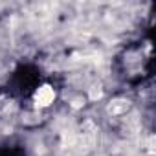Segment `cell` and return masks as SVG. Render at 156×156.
Here are the masks:
<instances>
[{"label":"cell","instance_id":"6da1fadb","mask_svg":"<svg viewBox=\"0 0 156 156\" xmlns=\"http://www.w3.org/2000/svg\"><path fill=\"white\" fill-rule=\"evenodd\" d=\"M53 99H55V92H53V88L48 87V85L41 87V88L35 92V103H37L39 107H48L50 103H53Z\"/></svg>","mask_w":156,"mask_h":156},{"label":"cell","instance_id":"7a4b0ae2","mask_svg":"<svg viewBox=\"0 0 156 156\" xmlns=\"http://www.w3.org/2000/svg\"><path fill=\"white\" fill-rule=\"evenodd\" d=\"M129 108H130V101H129V99H121V98L110 101V105L107 107L108 114H112V116H121V114H125Z\"/></svg>","mask_w":156,"mask_h":156},{"label":"cell","instance_id":"3957f363","mask_svg":"<svg viewBox=\"0 0 156 156\" xmlns=\"http://www.w3.org/2000/svg\"><path fill=\"white\" fill-rule=\"evenodd\" d=\"M101 96H103V92H101L99 87H94V88L90 90V99H99Z\"/></svg>","mask_w":156,"mask_h":156}]
</instances>
